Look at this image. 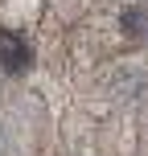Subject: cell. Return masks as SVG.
Here are the masks:
<instances>
[{
  "label": "cell",
  "mask_w": 148,
  "mask_h": 156,
  "mask_svg": "<svg viewBox=\"0 0 148 156\" xmlns=\"http://www.w3.org/2000/svg\"><path fill=\"white\" fill-rule=\"evenodd\" d=\"M140 29H144L140 8H128V12H124V33H128V37H140Z\"/></svg>",
  "instance_id": "1"
}]
</instances>
